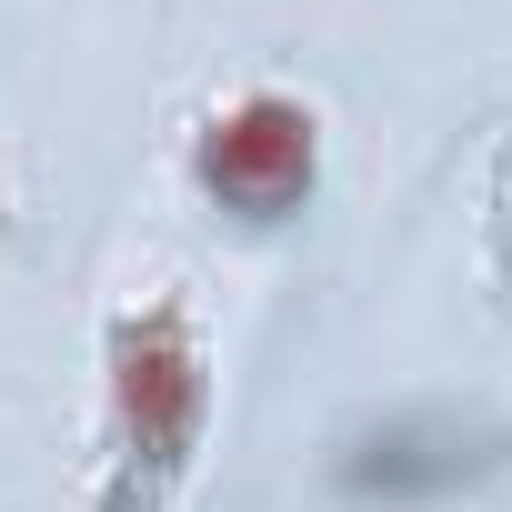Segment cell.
Here are the masks:
<instances>
[{"label": "cell", "mask_w": 512, "mask_h": 512, "mask_svg": "<svg viewBox=\"0 0 512 512\" xmlns=\"http://www.w3.org/2000/svg\"><path fill=\"white\" fill-rule=\"evenodd\" d=\"M502 462H512V432H502L492 412L392 402V412H362V422L332 442L322 482H332V502H352V512H422V502H452V492L492 482Z\"/></svg>", "instance_id": "cell-3"}, {"label": "cell", "mask_w": 512, "mask_h": 512, "mask_svg": "<svg viewBox=\"0 0 512 512\" xmlns=\"http://www.w3.org/2000/svg\"><path fill=\"white\" fill-rule=\"evenodd\" d=\"M0 241H11V181H0Z\"/></svg>", "instance_id": "cell-5"}, {"label": "cell", "mask_w": 512, "mask_h": 512, "mask_svg": "<svg viewBox=\"0 0 512 512\" xmlns=\"http://www.w3.org/2000/svg\"><path fill=\"white\" fill-rule=\"evenodd\" d=\"M181 171H191V191H201L221 221L272 231V221L312 211V191H322V111H312L302 91L251 81V91H231V101H211V111L191 121Z\"/></svg>", "instance_id": "cell-2"}, {"label": "cell", "mask_w": 512, "mask_h": 512, "mask_svg": "<svg viewBox=\"0 0 512 512\" xmlns=\"http://www.w3.org/2000/svg\"><path fill=\"white\" fill-rule=\"evenodd\" d=\"M482 241H492V272L512 292V131L492 141V171H482Z\"/></svg>", "instance_id": "cell-4"}, {"label": "cell", "mask_w": 512, "mask_h": 512, "mask_svg": "<svg viewBox=\"0 0 512 512\" xmlns=\"http://www.w3.org/2000/svg\"><path fill=\"white\" fill-rule=\"evenodd\" d=\"M221 412V372H211V322L181 282L121 292L101 322V462L81 512H171L201 472Z\"/></svg>", "instance_id": "cell-1"}]
</instances>
